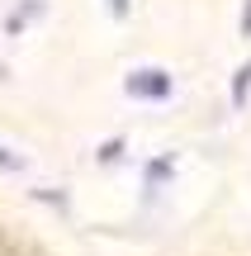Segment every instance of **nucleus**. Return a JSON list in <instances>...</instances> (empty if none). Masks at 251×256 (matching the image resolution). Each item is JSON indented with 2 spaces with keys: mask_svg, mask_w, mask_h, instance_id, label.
Segmentation results:
<instances>
[{
  "mask_svg": "<svg viewBox=\"0 0 251 256\" xmlns=\"http://www.w3.org/2000/svg\"><path fill=\"white\" fill-rule=\"evenodd\" d=\"M128 90H133V95H166L171 81H166V72H138V76L128 81Z\"/></svg>",
  "mask_w": 251,
  "mask_h": 256,
  "instance_id": "f257e3e1",
  "label": "nucleus"
},
{
  "mask_svg": "<svg viewBox=\"0 0 251 256\" xmlns=\"http://www.w3.org/2000/svg\"><path fill=\"white\" fill-rule=\"evenodd\" d=\"M109 5H114V14H123V10H128V0H109Z\"/></svg>",
  "mask_w": 251,
  "mask_h": 256,
  "instance_id": "f03ea898",
  "label": "nucleus"
}]
</instances>
